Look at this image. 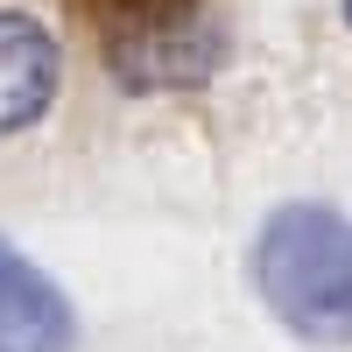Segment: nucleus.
<instances>
[{
	"label": "nucleus",
	"instance_id": "1",
	"mask_svg": "<svg viewBox=\"0 0 352 352\" xmlns=\"http://www.w3.org/2000/svg\"><path fill=\"white\" fill-rule=\"evenodd\" d=\"M254 289L303 345H352V219L331 204H282L254 232Z\"/></svg>",
	"mask_w": 352,
	"mask_h": 352
},
{
	"label": "nucleus",
	"instance_id": "2",
	"mask_svg": "<svg viewBox=\"0 0 352 352\" xmlns=\"http://www.w3.org/2000/svg\"><path fill=\"white\" fill-rule=\"evenodd\" d=\"M127 92H184L226 64L219 0H64Z\"/></svg>",
	"mask_w": 352,
	"mask_h": 352
},
{
	"label": "nucleus",
	"instance_id": "3",
	"mask_svg": "<svg viewBox=\"0 0 352 352\" xmlns=\"http://www.w3.org/2000/svg\"><path fill=\"white\" fill-rule=\"evenodd\" d=\"M56 85H64V50H56V36L21 14V8H0V134H21L36 127Z\"/></svg>",
	"mask_w": 352,
	"mask_h": 352
},
{
	"label": "nucleus",
	"instance_id": "4",
	"mask_svg": "<svg viewBox=\"0 0 352 352\" xmlns=\"http://www.w3.org/2000/svg\"><path fill=\"white\" fill-rule=\"evenodd\" d=\"M78 345V317L28 254L0 240V352H71Z\"/></svg>",
	"mask_w": 352,
	"mask_h": 352
},
{
	"label": "nucleus",
	"instance_id": "5",
	"mask_svg": "<svg viewBox=\"0 0 352 352\" xmlns=\"http://www.w3.org/2000/svg\"><path fill=\"white\" fill-rule=\"evenodd\" d=\"M345 21H352V0H345Z\"/></svg>",
	"mask_w": 352,
	"mask_h": 352
}]
</instances>
